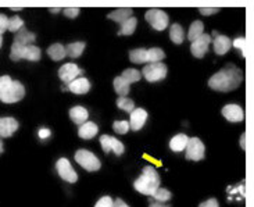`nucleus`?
I'll return each instance as SVG.
<instances>
[{"mask_svg": "<svg viewBox=\"0 0 254 207\" xmlns=\"http://www.w3.org/2000/svg\"><path fill=\"white\" fill-rule=\"evenodd\" d=\"M242 81H243V74L241 69L229 64L228 67L222 69L210 78L208 86L211 89L218 90V92H231V90L239 88Z\"/></svg>", "mask_w": 254, "mask_h": 207, "instance_id": "f257e3e1", "label": "nucleus"}, {"mask_svg": "<svg viewBox=\"0 0 254 207\" xmlns=\"http://www.w3.org/2000/svg\"><path fill=\"white\" fill-rule=\"evenodd\" d=\"M160 184H161V180L156 168L153 166H146L142 175L133 182V188L140 194L153 196V194L160 188Z\"/></svg>", "mask_w": 254, "mask_h": 207, "instance_id": "f03ea898", "label": "nucleus"}, {"mask_svg": "<svg viewBox=\"0 0 254 207\" xmlns=\"http://www.w3.org/2000/svg\"><path fill=\"white\" fill-rule=\"evenodd\" d=\"M41 49L38 46H21L18 43H13L11 52H10V59L13 62H18L21 59H25L29 62H38L41 59Z\"/></svg>", "mask_w": 254, "mask_h": 207, "instance_id": "7ed1b4c3", "label": "nucleus"}, {"mask_svg": "<svg viewBox=\"0 0 254 207\" xmlns=\"http://www.w3.org/2000/svg\"><path fill=\"white\" fill-rule=\"evenodd\" d=\"M144 18L156 31H164L165 28L168 27V24H170L168 15L163 10H160V8H150V10H147L146 14H144Z\"/></svg>", "mask_w": 254, "mask_h": 207, "instance_id": "20e7f679", "label": "nucleus"}, {"mask_svg": "<svg viewBox=\"0 0 254 207\" xmlns=\"http://www.w3.org/2000/svg\"><path fill=\"white\" fill-rule=\"evenodd\" d=\"M75 161L81 167H83L86 171H97L100 170V160L89 150L81 149L75 153Z\"/></svg>", "mask_w": 254, "mask_h": 207, "instance_id": "39448f33", "label": "nucleus"}, {"mask_svg": "<svg viewBox=\"0 0 254 207\" xmlns=\"http://www.w3.org/2000/svg\"><path fill=\"white\" fill-rule=\"evenodd\" d=\"M25 95V88L24 85L18 81H11V83L7 86V89L1 93L0 100L3 103H17Z\"/></svg>", "mask_w": 254, "mask_h": 207, "instance_id": "423d86ee", "label": "nucleus"}, {"mask_svg": "<svg viewBox=\"0 0 254 207\" xmlns=\"http://www.w3.org/2000/svg\"><path fill=\"white\" fill-rule=\"evenodd\" d=\"M142 75L149 82H157L167 76V66L163 63H150L142 71Z\"/></svg>", "mask_w": 254, "mask_h": 207, "instance_id": "0eeeda50", "label": "nucleus"}, {"mask_svg": "<svg viewBox=\"0 0 254 207\" xmlns=\"http://www.w3.org/2000/svg\"><path fill=\"white\" fill-rule=\"evenodd\" d=\"M206 154V147L199 138H189L188 145H186V159L192 161H199L204 159Z\"/></svg>", "mask_w": 254, "mask_h": 207, "instance_id": "6e6552de", "label": "nucleus"}, {"mask_svg": "<svg viewBox=\"0 0 254 207\" xmlns=\"http://www.w3.org/2000/svg\"><path fill=\"white\" fill-rule=\"evenodd\" d=\"M56 170H57V174L62 177V180L67 181L69 184H74V182L78 181V174H76L75 170L72 168L69 160L65 159V157H62V159L57 160V163H56Z\"/></svg>", "mask_w": 254, "mask_h": 207, "instance_id": "1a4fd4ad", "label": "nucleus"}, {"mask_svg": "<svg viewBox=\"0 0 254 207\" xmlns=\"http://www.w3.org/2000/svg\"><path fill=\"white\" fill-rule=\"evenodd\" d=\"M81 74H82V69H79L76 64H74V63H67V64H64L63 67L59 69V76H60V79L64 83H67V85H69V83L72 82L74 79H76Z\"/></svg>", "mask_w": 254, "mask_h": 207, "instance_id": "9d476101", "label": "nucleus"}, {"mask_svg": "<svg viewBox=\"0 0 254 207\" xmlns=\"http://www.w3.org/2000/svg\"><path fill=\"white\" fill-rule=\"evenodd\" d=\"M211 43V36L207 34H203L200 38H197L196 41L192 42L190 46V52L196 59H203L204 55L208 52V46Z\"/></svg>", "mask_w": 254, "mask_h": 207, "instance_id": "9b49d317", "label": "nucleus"}, {"mask_svg": "<svg viewBox=\"0 0 254 207\" xmlns=\"http://www.w3.org/2000/svg\"><path fill=\"white\" fill-rule=\"evenodd\" d=\"M100 145H102V149L104 150V153H109L113 150L117 156H121L125 150L123 142L118 140L117 138H114V137H110V135L100 137Z\"/></svg>", "mask_w": 254, "mask_h": 207, "instance_id": "f8f14e48", "label": "nucleus"}, {"mask_svg": "<svg viewBox=\"0 0 254 207\" xmlns=\"http://www.w3.org/2000/svg\"><path fill=\"white\" fill-rule=\"evenodd\" d=\"M221 113L231 123H241L245 120V111L239 104H227L222 107Z\"/></svg>", "mask_w": 254, "mask_h": 207, "instance_id": "ddd939ff", "label": "nucleus"}, {"mask_svg": "<svg viewBox=\"0 0 254 207\" xmlns=\"http://www.w3.org/2000/svg\"><path fill=\"white\" fill-rule=\"evenodd\" d=\"M17 130H18V121H17L15 118H0V137H1V138H10Z\"/></svg>", "mask_w": 254, "mask_h": 207, "instance_id": "4468645a", "label": "nucleus"}, {"mask_svg": "<svg viewBox=\"0 0 254 207\" xmlns=\"http://www.w3.org/2000/svg\"><path fill=\"white\" fill-rule=\"evenodd\" d=\"M146 120H147V111L143 110V109H135L130 113L129 130H132V131L142 130Z\"/></svg>", "mask_w": 254, "mask_h": 207, "instance_id": "2eb2a0df", "label": "nucleus"}, {"mask_svg": "<svg viewBox=\"0 0 254 207\" xmlns=\"http://www.w3.org/2000/svg\"><path fill=\"white\" fill-rule=\"evenodd\" d=\"M231 46H232V41L228 36H225V35H217L215 36V39H214V52L217 55H227Z\"/></svg>", "mask_w": 254, "mask_h": 207, "instance_id": "dca6fc26", "label": "nucleus"}, {"mask_svg": "<svg viewBox=\"0 0 254 207\" xmlns=\"http://www.w3.org/2000/svg\"><path fill=\"white\" fill-rule=\"evenodd\" d=\"M68 89L72 92V93H75V95H85V93H88L90 89V82L86 79V78H76L74 79L72 82L68 85Z\"/></svg>", "mask_w": 254, "mask_h": 207, "instance_id": "f3484780", "label": "nucleus"}, {"mask_svg": "<svg viewBox=\"0 0 254 207\" xmlns=\"http://www.w3.org/2000/svg\"><path fill=\"white\" fill-rule=\"evenodd\" d=\"M35 41H36V36L34 32H29L25 28H21L14 36V43H18L21 46H31Z\"/></svg>", "mask_w": 254, "mask_h": 207, "instance_id": "a211bd4d", "label": "nucleus"}, {"mask_svg": "<svg viewBox=\"0 0 254 207\" xmlns=\"http://www.w3.org/2000/svg\"><path fill=\"white\" fill-rule=\"evenodd\" d=\"M88 117H89V113L82 106H75L69 110V118L78 125L85 124L88 121Z\"/></svg>", "mask_w": 254, "mask_h": 207, "instance_id": "6ab92c4d", "label": "nucleus"}, {"mask_svg": "<svg viewBox=\"0 0 254 207\" xmlns=\"http://www.w3.org/2000/svg\"><path fill=\"white\" fill-rule=\"evenodd\" d=\"M132 14H133V10L130 7H121V8H117V10L111 11L107 17H109V20L116 21L118 24H123L124 21L132 17Z\"/></svg>", "mask_w": 254, "mask_h": 207, "instance_id": "aec40b11", "label": "nucleus"}, {"mask_svg": "<svg viewBox=\"0 0 254 207\" xmlns=\"http://www.w3.org/2000/svg\"><path fill=\"white\" fill-rule=\"evenodd\" d=\"M99 131V127H97L95 123H92V121H86L85 124H82L79 127V130H78V135H79V138L82 139H92Z\"/></svg>", "mask_w": 254, "mask_h": 207, "instance_id": "412c9836", "label": "nucleus"}, {"mask_svg": "<svg viewBox=\"0 0 254 207\" xmlns=\"http://www.w3.org/2000/svg\"><path fill=\"white\" fill-rule=\"evenodd\" d=\"M188 140H189V138L185 134H178V135L172 137V139L170 140V147H171L172 152H182L184 149H186Z\"/></svg>", "mask_w": 254, "mask_h": 207, "instance_id": "4be33fe9", "label": "nucleus"}, {"mask_svg": "<svg viewBox=\"0 0 254 207\" xmlns=\"http://www.w3.org/2000/svg\"><path fill=\"white\" fill-rule=\"evenodd\" d=\"M48 55L55 62H60L67 56L65 55V48L63 46L62 43H53L50 48H48Z\"/></svg>", "mask_w": 254, "mask_h": 207, "instance_id": "5701e85b", "label": "nucleus"}, {"mask_svg": "<svg viewBox=\"0 0 254 207\" xmlns=\"http://www.w3.org/2000/svg\"><path fill=\"white\" fill-rule=\"evenodd\" d=\"M83 50H85V43L83 42H74V43H69L68 46L65 48V55L71 57V59H76L82 55Z\"/></svg>", "mask_w": 254, "mask_h": 207, "instance_id": "b1692460", "label": "nucleus"}, {"mask_svg": "<svg viewBox=\"0 0 254 207\" xmlns=\"http://www.w3.org/2000/svg\"><path fill=\"white\" fill-rule=\"evenodd\" d=\"M204 32V25H203V22L201 21H194L192 22V25L189 28V34H188V38H189V41H196L197 38H200L201 35Z\"/></svg>", "mask_w": 254, "mask_h": 207, "instance_id": "393cba45", "label": "nucleus"}, {"mask_svg": "<svg viewBox=\"0 0 254 207\" xmlns=\"http://www.w3.org/2000/svg\"><path fill=\"white\" fill-rule=\"evenodd\" d=\"M147 50L146 49H135L129 52V60L135 64H143L147 63Z\"/></svg>", "mask_w": 254, "mask_h": 207, "instance_id": "a878e982", "label": "nucleus"}, {"mask_svg": "<svg viewBox=\"0 0 254 207\" xmlns=\"http://www.w3.org/2000/svg\"><path fill=\"white\" fill-rule=\"evenodd\" d=\"M129 83L127 82L125 79H123L121 76H117L114 79V89L120 95V97H127V95L129 93Z\"/></svg>", "mask_w": 254, "mask_h": 207, "instance_id": "bb28decb", "label": "nucleus"}, {"mask_svg": "<svg viewBox=\"0 0 254 207\" xmlns=\"http://www.w3.org/2000/svg\"><path fill=\"white\" fill-rule=\"evenodd\" d=\"M136 18L135 17H130V18H128V20L124 21L121 24V29H120L118 35H132L135 32V29H136Z\"/></svg>", "mask_w": 254, "mask_h": 207, "instance_id": "cd10ccee", "label": "nucleus"}, {"mask_svg": "<svg viewBox=\"0 0 254 207\" xmlns=\"http://www.w3.org/2000/svg\"><path fill=\"white\" fill-rule=\"evenodd\" d=\"M184 29L182 27L179 25V24H172L171 29H170V38H171V41L174 43H177V45H181L182 42H184Z\"/></svg>", "mask_w": 254, "mask_h": 207, "instance_id": "c85d7f7f", "label": "nucleus"}, {"mask_svg": "<svg viewBox=\"0 0 254 207\" xmlns=\"http://www.w3.org/2000/svg\"><path fill=\"white\" fill-rule=\"evenodd\" d=\"M163 59H165V53L164 50H161V49L158 48H151L147 50V63L150 64V63H161L163 62Z\"/></svg>", "mask_w": 254, "mask_h": 207, "instance_id": "c756f323", "label": "nucleus"}, {"mask_svg": "<svg viewBox=\"0 0 254 207\" xmlns=\"http://www.w3.org/2000/svg\"><path fill=\"white\" fill-rule=\"evenodd\" d=\"M140 76H142V74H140L137 69H124V72L121 74V78H123V79H125V81L129 83V85L130 83L140 81Z\"/></svg>", "mask_w": 254, "mask_h": 207, "instance_id": "7c9ffc66", "label": "nucleus"}, {"mask_svg": "<svg viewBox=\"0 0 254 207\" xmlns=\"http://www.w3.org/2000/svg\"><path fill=\"white\" fill-rule=\"evenodd\" d=\"M153 198L158 203H164V202L171 201V192L165 188H158L157 191L153 194Z\"/></svg>", "mask_w": 254, "mask_h": 207, "instance_id": "2f4dec72", "label": "nucleus"}, {"mask_svg": "<svg viewBox=\"0 0 254 207\" xmlns=\"http://www.w3.org/2000/svg\"><path fill=\"white\" fill-rule=\"evenodd\" d=\"M117 106L118 109L128 111V113H132V111L135 110V103L130 99H128V97H120L117 100Z\"/></svg>", "mask_w": 254, "mask_h": 207, "instance_id": "473e14b6", "label": "nucleus"}, {"mask_svg": "<svg viewBox=\"0 0 254 207\" xmlns=\"http://www.w3.org/2000/svg\"><path fill=\"white\" fill-rule=\"evenodd\" d=\"M21 28H24V21L21 20V17L18 15H14L11 18H8V31L11 32H18Z\"/></svg>", "mask_w": 254, "mask_h": 207, "instance_id": "72a5a7b5", "label": "nucleus"}, {"mask_svg": "<svg viewBox=\"0 0 254 207\" xmlns=\"http://www.w3.org/2000/svg\"><path fill=\"white\" fill-rule=\"evenodd\" d=\"M113 130L117 132V134L124 135V134L129 131V123L128 121H116L113 124Z\"/></svg>", "mask_w": 254, "mask_h": 207, "instance_id": "f704fd0d", "label": "nucleus"}, {"mask_svg": "<svg viewBox=\"0 0 254 207\" xmlns=\"http://www.w3.org/2000/svg\"><path fill=\"white\" fill-rule=\"evenodd\" d=\"M232 45H234V48L241 49L243 57L246 56V53H245V48H246V39H245L243 36H239V38H236V39L232 42Z\"/></svg>", "mask_w": 254, "mask_h": 207, "instance_id": "c9c22d12", "label": "nucleus"}, {"mask_svg": "<svg viewBox=\"0 0 254 207\" xmlns=\"http://www.w3.org/2000/svg\"><path fill=\"white\" fill-rule=\"evenodd\" d=\"M113 205H114V201L111 199L110 196H103V198H100L97 201L95 207H113Z\"/></svg>", "mask_w": 254, "mask_h": 207, "instance_id": "e433bc0d", "label": "nucleus"}, {"mask_svg": "<svg viewBox=\"0 0 254 207\" xmlns=\"http://www.w3.org/2000/svg\"><path fill=\"white\" fill-rule=\"evenodd\" d=\"M79 11H81V10H79L78 7H67V8L63 10L64 15L68 17V18H75V17H78Z\"/></svg>", "mask_w": 254, "mask_h": 207, "instance_id": "4c0bfd02", "label": "nucleus"}, {"mask_svg": "<svg viewBox=\"0 0 254 207\" xmlns=\"http://www.w3.org/2000/svg\"><path fill=\"white\" fill-rule=\"evenodd\" d=\"M11 81H13V79H11L8 75L0 76V96H1V93L7 89V86L11 83Z\"/></svg>", "mask_w": 254, "mask_h": 207, "instance_id": "58836bf2", "label": "nucleus"}, {"mask_svg": "<svg viewBox=\"0 0 254 207\" xmlns=\"http://www.w3.org/2000/svg\"><path fill=\"white\" fill-rule=\"evenodd\" d=\"M8 29V18L6 14H0V35Z\"/></svg>", "mask_w": 254, "mask_h": 207, "instance_id": "ea45409f", "label": "nucleus"}, {"mask_svg": "<svg viewBox=\"0 0 254 207\" xmlns=\"http://www.w3.org/2000/svg\"><path fill=\"white\" fill-rule=\"evenodd\" d=\"M199 11L200 14H203V15H211V14L218 13L220 8H218V7H200Z\"/></svg>", "mask_w": 254, "mask_h": 207, "instance_id": "a19ab883", "label": "nucleus"}, {"mask_svg": "<svg viewBox=\"0 0 254 207\" xmlns=\"http://www.w3.org/2000/svg\"><path fill=\"white\" fill-rule=\"evenodd\" d=\"M199 207H220V205H218V201H217V199L211 198V199H208V201H206L204 203H201Z\"/></svg>", "mask_w": 254, "mask_h": 207, "instance_id": "79ce46f5", "label": "nucleus"}, {"mask_svg": "<svg viewBox=\"0 0 254 207\" xmlns=\"http://www.w3.org/2000/svg\"><path fill=\"white\" fill-rule=\"evenodd\" d=\"M50 135H52V132H50V130H48V128H41L39 132H38V137L41 139L50 138Z\"/></svg>", "mask_w": 254, "mask_h": 207, "instance_id": "37998d69", "label": "nucleus"}, {"mask_svg": "<svg viewBox=\"0 0 254 207\" xmlns=\"http://www.w3.org/2000/svg\"><path fill=\"white\" fill-rule=\"evenodd\" d=\"M113 207H129L124 201H121V199H117V201L114 202V205Z\"/></svg>", "mask_w": 254, "mask_h": 207, "instance_id": "c03bdc74", "label": "nucleus"}, {"mask_svg": "<svg viewBox=\"0 0 254 207\" xmlns=\"http://www.w3.org/2000/svg\"><path fill=\"white\" fill-rule=\"evenodd\" d=\"M241 147L243 149V150L246 149V134H245V132L242 134V137H241Z\"/></svg>", "mask_w": 254, "mask_h": 207, "instance_id": "a18cd8bd", "label": "nucleus"}, {"mask_svg": "<svg viewBox=\"0 0 254 207\" xmlns=\"http://www.w3.org/2000/svg\"><path fill=\"white\" fill-rule=\"evenodd\" d=\"M149 207H168L167 205H164V203H158V202H151L150 206Z\"/></svg>", "mask_w": 254, "mask_h": 207, "instance_id": "49530a36", "label": "nucleus"}, {"mask_svg": "<svg viewBox=\"0 0 254 207\" xmlns=\"http://www.w3.org/2000/svg\"><path fill=\"white\" fill-rule=\"evenodd\" d=\"M60 11H62V8H59V7H53V8H50V13H53V14L60 13Z\"/></svg>", "mask_w": 254, "mask_h": 207, "instance_id": "de8ad7c7", "label": "nucleus"}, {"mask_svg": "<svg viewBox=\"0 0 254 207\" xmlns=\"http://www.w3.org/2000/svg\"><path fill=\"white\" fill-rule=\"evenodd\" d=\"M11 10H13V11H21L22 8H21V7H11Z\"/></svg>", "mask_w": 254, "mask_h": 207, "instance_id": "09e8293b", "label": "nucleus"}, {"mask_svg": "<svg viewBox=\"0 0 254 207\" xmlns=\"http://www.w3.org/2000/svg\"><path fill=\"white\" fill-rule=\"evenodd\" d=\"M0 153H3V142H1V139H0Z\"/></svg>", "mask_w": 254, "mask_h": 207, "instance_id": "8fccbe9b", "label": "nucleus"}, {"mask_svg": "<svg viewBox=\"0 0 254 207\" xmlns=\"http://www.w3.org/2000/svg\"><path fill=\"white\" fill-rule=\"evenodd\" d=\"M1 45H3V36L0 35V48H1Z\"/></svg>", "mask_w": 254, "mask_h": 207, "instance_id": "3c124183", "label": "nucleus"}]
</instances>
